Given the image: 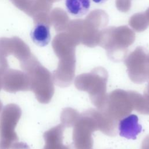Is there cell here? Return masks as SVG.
<instances>
[{
	"instance_id": "6da1fadb",
	"label": "cell",
	"mask_w": 149,
	"mask_h": 149,
	"mask_svg": "<svg viewBox=\"0 0 149 149\" xmlns=\"http://www.w3.org/2000/svg\"><path fill=\"white\" fill-rule=\"evenodd\" d=\"M13 54L18 58H26L30 55L28 45L20 38H0V55Z\"/></svg>"
},
{
	"instance_id": "7a4b0ae2",
	"label": "cell",
	"mask_w": 149,
	"mask_h": 149,
	"mask_svg": "<svg viewBox=\"0 0 149 149\" xmlns=\"http://www.w3.org/2000/svg\"><path fill=\"white\" fill-rule=\"evenodd\" d=\"M119 135L127 139L135 140L141 132V125L139 123V118L134 114H130L122 119L119 123Z\"/></svg>"
},
{
	"instance_id": "3957f363",
	"label": "cell",
	"mask_w": 149,
	"mask_h": 149,
	"mask_svg": "<svg viewBox=\"0 0 149 149\" xmlns=\"http://www.w3.org/2000/svg\"><path fill=\"white\" fill-rule=\"evenodd\" d=\"M33 41L38 45L44 47L47 45L51 39L49 26L45 24H38L31 34Z\"/></svg>"
},
{
	"instance_id": "277c9868",
	"label": "cell",
	"mask_w": 149,
	"mask_h": 149,
	"mask_svg": "<svg viewBox=\"0 0 149 149\" xmlns=\"http://www.w3.org/2000/svg\"><path fill=\"white\" fill-rule=\"evenodd\" d=\"M65 5L67 10L75 16L86 15L90 7V0H66Z\"/></svg>"
},
{
	"instance_id": "5b68a950",
	"label": "cell",
	"mask_w": 149,
	"mask_h": 149,
	"mask_svg": "<svg viewBox=\"0 0 149 149\" xmlns=\"http://www.w3.org/2000/svg\"><path fill=\"white\" fill-rule=\"evenodd\" d=\"M93 2H94L95 3H102L105 2L107 0H93Z\"/></svg>"
},
{
	"instance_id": "8992f818",
	"label": "cell",
	"mask_w": 149,
	"mask_h": 149,
	"mask_svg": "<svg viewBox=\"0 0 149 149\" xmlns=\"http://www.w3.org/2000/svg\"><path fill=\"white\" fill-rule=\"evenodd\" d=\"M12 1V2L13 3V4H15L17 1H19V0H10Z\"/></svg>"
}]
</instances>
